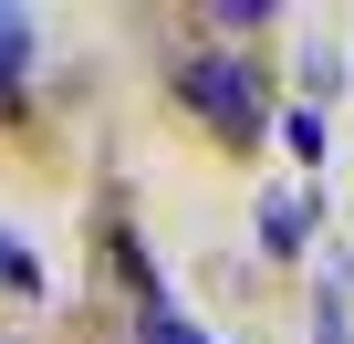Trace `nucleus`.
I'll use <instances>...</instances> for the list:
<instances>
[{
	"instance_id": "f257e3e1",
	"label": "nucleus",
	"mask_w": 354,
	"mask_h": 344,
	"mask_svg": "<svg viewBox=\"0 0 354 344\" xmlns=\"http://www.w3.org/2000/svg\"><path fill=\"white\" fill-rule=\"evenodd\" d=\"M177 94H188L230 146H250V136H271V105H261V73L240 63V53H188L177 63Z\"/></svg>"
},
{
	"instance_id": "f03ea898",
	"label": "nucleus",
	"mask_w": 354,
	"mask_h": 344,
	"mask_svg": "<svg viewBox=\"0 0 354 344\" xmlns=\"http://www.w3.org/2000/svg\"><path fill=\"white\" fill-rule=\"evenodd\" d=\"M313 209H323L313 188H271V199H261V240H271V251H302V240H313Z\"/></svg>"
},
{
	"instance_id": "7ed1b4c3",
	"label": "nucleus",
	"mask_w": 354,
	"mask_h": 344,
	"mask_svg": "<svg viewBox=\"0 0 354 344\" xmlns=\"http://www.w3.org/2000/svg\"><path fill=\"white\" fill-rule=\"evenodd\" d=\"M21 63H32V11H0V105H11Z\"/></svg>"
},
{
	"instance_id": "20e7f679",
	"label": "nucleus",
	"mask_w": 354,
	"mask_h": 344,
	"mask_svg": "<svg viewBox=\"0 0 354 344\" xmlns=\"http://www.w3.org/2000/svg\"><path fill=\"white\" fill-rule=\"evenodd\" d=\"M0 292H42V261H32L11 230H0Z\"/></svg>"
},
{
	"instance_id": "39448f33",
	"label": "nucleus",
	"mask_w": 354,
	"mask_h": 344,
	"mask_svg": "<svg viewBox=\"0 0 354 344\" xmlns=\"http://www.w3.org/2000/svg\"><path fill=\"white\" fill-rule=\"evenodd\" d=\"M136 344H209V334H198V323H177V313H146V323H136Z\"/></svg>"
},
{
	"instance_id": "423d86ee",
	"label": "nucleus",
	"mask_w": 354,
	"mask_h": 344,
	"mask_svg": "<svg viewBox=\"0 0 354 344\" xmlns=\"http://www.w3.org/2000/svg\"><path fill=\"white\" fill-rule=\"evenodd\" d=\"M313 344H354V323H344V302L323 292V313H313Z\"/></svg>"
},
{
	"instance_id": "0eeeda50",
	"label": "nucleus",
	"mask_w": 354,
	"mask_h": 344,
	"mask_svg": "<svg viewBox=\"0 0 354 344\" xmlns=\"http://www.w3.org/2000/svg\"><path fill=\"white\" fill-rule=\"evenodd\" d=\"M0 344H11V334H0Z\"/></svg>"
}]
</instances>
